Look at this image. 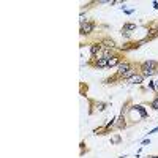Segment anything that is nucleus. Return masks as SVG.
I'll return each instance as SVG.
<instances>
[{
  "mask_svg": "<svg viewBox=\"0 0 158 158\" xmlns=\"http://www.w3.org/2000/svg\"><path fill=\"white\" fill-rule=\"evenodd\" d=\"M133 67H135V65L131 63V62H128V60H122V63L117 67V73H115V74L120 77V81H123V76H125L131 68H133Z\"/></svg>",
  "mask_w": 158,
  "mask_h": 158,
  "instance_id": "1",
  "label": "nucleus"
},
{
  "mask_svg": "<svg viewBox=\"0 0 158 158\" xmlns=\"http://www.w3.org/2000/svg\"><path fill=\"white\" fill-rule=\"evenodd\" d=\"M87 65H89V67L97 68V70H98V68L101 70V68H108V60L103 59V57H97V59H90Z\"/></svg>",
  "mask_w": 158,
  "mask_h": 158,
  "instance_id": "2",
  "label": "nucleus"
},
{
  "mask_svg": "<svg viewBox=\"0 0 158 158\" xmlns=\"http://www.w3.org/2000/svg\"><path fill=\"white\" fill-rule=\"evenodd\" d=\"M95 21H85L84 24H81V35H90L92 32L95 30Z\"/></svg>",
  "mask_w": 158,
  "mask_h": 158,
  "instance_id": "3",
  "label": "nucleus"
},
{
  "mask_svg": "<svg viewBox=\"0 0 158 158\" xmlns=\"http://www.w3.org/2000/svg\"><path fill=\"white\" fill-rule=\"evenodd\" d=\"M141 46H142L141 41H128V43H125L123 46L118 48V52H130V51L138 49V48H141Z\"/></svg>",
  "mask_w": 158,
  "mask_h": 158,
  "instance_id": "4",
  "label": "nucleus"
},
{
  "mask_svg": "<svg viewBox=\"0 0 158 158\" xmlns=\"http://www.w3.org/2000/svg\"><path fill=\"white\" fill-rule=\"evenodd\" d=\"M122 63V54H120V52H115V54L108 60V68H115V67H118V65H120Z\"/></svg>",
  "mask_w": 158,
  "mask_h": 158,
  "instance_id": "5",
  "label": "nucleus"
},
{
  "mask_svg": "<svg viewBox=\"0 0 158 158\" xmlns=\"http://www.w3.org/2000/svg\"><path fill=\"white\" fill-rule=\"evenodd\" d=\"M101 51H103V46H101L100 43L90 44V59H97V57H100Z\"/></svg>",
  "mask_w": 158,
  "mask_h": 158,
  "instance_id": "6",
  "label": "nucleus"
},
{
  "mask_svg": "<svg viewBox=\"0 0 158 158\" xmlns=\"http://www.w3.org/2000/svg\"><path fill=\"white\" fill-rule=\"evenodd\" d=\"M100 44L103 46V48H106V49H117L118 51V48H117V44H115V41L112 38H101L100 40Z\"/></svg>",
  "mask_w": 158,
  "mask_h": 158,
  "instance_id": "7",
  "label": "nucleus"
},
{
  "mask_svg": "<svg viewBox=\"0 0 158 158\" xmlns=\"http://www.w3.org/2000/svg\"><path fill=\"white\" fill-rule=\"evenodd\" d=\"M144 79H146V77H144L141 73H136V74L131 76L127 82H128V84H133V85H139V84H142V82H144Z\"/></svg>",
  "mask_w": 158,
  "mask_h": 158,
  "instance_id": "8",
  "label": "nucleus"
},
{
  "mask_svg": "<svg viewBox=\"0 0 158 158\" xmlns=\"http://www.w3.org/2000/svg\"><path fill=\"white\" fill-rule=\"evenodd\" d=\"M156 38H158V25H152V27L149 29V32H147L146 40L147 41H152V40H156Z\"/></svg>",
  "mask_w": 158,
  "mask_h": 158,
  "instance_id": "9",
  "label": "nucleus"
},
{
  "mask_svg": "<svg viewBox=\"0 0 158 158\" xmlns=\"http://www.w3.org/2000/svg\"><path fill=\"white\" fill-rule=\"evenodd\" d=\"M139 68H144V70H150V68H158V62L155 60H147V62H142L138 65Z\"/></svg>",
  "mask_w": 158,
  "mask_h": 158,
  "instance_id": "10",
  "label": "nucleus"
},
{
  "mask_svg": "<svg viewBox=\"0 0 158 158\" xmlns=\"http://www.w3.org/2000/svg\"><path fill=\"white\" fill-rule=\"evenodd\" d=\"M115 54V51L114 49H106V48H103V51H101V54H100V57H103V59H106V60H109L112 56Z\"/></svg>",
  "mask_w": 158,
  "mask_h": 158,
  "instance_id": "11",
  "label": "nucleus"
},
{
  "mask_svg": "<svg viewBox=\"0 0 158 158\" xmlns=\"http://www.w3.org/2000/svg\"><path fill=\"white\" fill-rule=\"evenodd\" d=\"M136 29H138V25L133 24V22H125V24H123V27H122V30H123V32H128V33L135 32Z\"/></svg>",
  "mask_w": 158,
  "mask_h": 158,
  "instance_id": "12",
  "label": "nucleus"
},
{
  "mask_svg": "<svg viewBox=\"0 0 158 158\" xmlns=\"http://www.w3.org/2000/svg\"><path fill=\"white\" fill-rule=\"evenodd\" d=\"M139 73L144 76V77H147V76H153L158 73V68H150V70H144V68H139Z\"/></svg>",
  "mask_w": 158,
  "mask_h": 158,
  "instance_id": "13",
  "label": "nucleus"
},
{
  "mask_svg": "<svg viewBox=\"0 0 158 158\" xmlns=\"http://www.w3.org/2000/svg\"><path fill=\"white\" fill-rule=\"evenodd\" d=\"M106 106H108L106 103H103V101H97V109H98V111H104V109H106Z\"/></svg>",
  "mask_w": 158,
  "mask_h": 158,
  "instance_id": "14",
  "label": "nucleus"
},
{
  "mask_svg": "<svg viewBox=\"0 0 158 158\" xmlns=\"http://www.w3.org/2000/svg\"><path fill=\"white\" fill-rule=\"evenodd\" d=\"M150 108H153L155 111H158V98H156V97L150 101Z\"/></svg>",
  "mask_w": 158,
  "mask_h": 158,
  "instance_id": "15",
  "label": "nucleus"
},
{
  "mask_svg": "<svg viewBox=\"0 0 158 158\" xmlns=\"http://www.w3.org/2000/svg\"><path fill=\"white\" fill-rule=\"evenodd\" d=\"M120 141H122V138L118 136V135H115L114 138H111V142H112V144H118V142H120Z\"/></svg>",
  "mask_w": 158,
  "mask_h": 158,
  "instance_id": "16",
  "label": "nucleus"
},
{
  "mask_svg": "<svg viewBox=\"0 0 158 158\" xmlns=\"http://www.w3.org/2000/svg\"><path fill=\"white\" fill-rule=\"evenodd\" d=\"M122 36H125V38H130V36H131V33H128V32H123V30H122Z\"/></svg>",
  "mask_w": 158,
  "mask_h": 158,
  "instance_id": "17",
  "label": "nucleus"
},
{
  "mask_svg": "<svg viewBox=\"0 0 158 158\" xmlns=\"http://www.w3.org/2000/svg\"><path fill=\"white\" fill-rule=\"evenodd\" d=\"M155 92H156V94H158V79H156V81H155Z\"/></svg>",
  "mask_w": 158,
  "mask_h": 158,
  "instance_id": "18",
  "label": "nucleus"
},
{
  "mask_svg": "<svg viewBox=\"0 0 158 158\" xmlns=\"http://www.w3.org/2000/svg\"><path fill=\"white\" fill-rule=\"evenodd\" d=\"M152 5H153L155 10H158V2H152Z\"/></svg>",
  "mask_w": 158,
  "mask_h": 158,
  "instance_id": "19",
  "label": "nucleus"
},
{
  "mask_svg": "<svg viewBox=\"0 0 158 158\" xmlns=\"http://www.w3.org/2000/svg\"><path fill=\"white\" fill-rule=\"evenodd\" d=\"M156 131H158V127H156V128H153V130L150 131V133H149V135H153V133H156Z\"/></svg>",
  "mask_w": 158,
  "mask_h": 158,
  "instance_id": "20",
  "label": "nucleus"
},
{
  "mask_svg": "<svg viewBox=\"0 0 158 158\" xmlns=\"http://www.w3.org/2000/svg\"><path fill=\"white\" fill-rule=\"evenodd\" d=\"M149 158H158V155H155V156H149Z\"/></svg>",
  "mask_w": 158,
  "mask_h": 158,
  "instance_id": "21",
  "label": "nucleus"
},
{
  "mask_svg": "<svg viewBox=\"0 0 158 158\" xmlns=\"http://www.w3.org/2000/svg\"><path fill=\"white\" fill-rule=\"evenodd\" d=\"M156 25H158V24H156Z\"/></svg>",
  "mask_w": 158,
  "mask_h": 158,
  "instance_id": "22",
  "label": "nucleus"
}]
</instances>
